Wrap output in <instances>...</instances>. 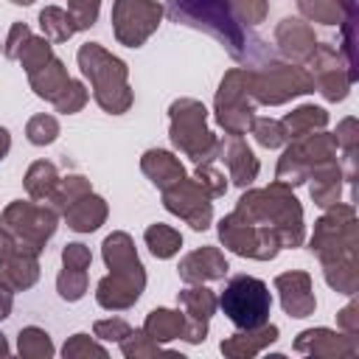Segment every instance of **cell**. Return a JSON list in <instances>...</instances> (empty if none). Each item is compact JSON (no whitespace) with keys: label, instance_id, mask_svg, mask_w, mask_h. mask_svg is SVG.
I'll return each instance as SVG.
<instances>
[{"label":"cell","instance_id":"6da1fadb","mask_svg":"<svg viewBox=\"0 0 359 359\" xmlns=\"http://www.w3.org/2000/svg\"><path fill=\"white\" fill-rule=\"evenodd\" d=\"M165 14L177 25H188L213 36L244 67H258L275 59L272 45L236 20L230 0H168Z\"/></svg>","mask_w":359,"mask_h":359},{"label":"cell","instance_id":"7a4b0ae2","mask_svg":"<svg viewBox=\"0 0 359 359\" xmlns=\"http://www.w3.org/2000/svg\"><path fill=\"white\" fill-rule=\"evenodd\" d=\"M356 208L348 202H337L325 208V213L314 222V233L309 250L317 255L323 266L325 283L353 297L359 292V236H356Z\"/></svg>","mask_w":359,"mask_h":359},{"label":"cell","instance_id":"3957f363","mask_svg":"<svg viewBox=\"0 0 359 359\" xmlns=\"http://www.w3.org/2000/svg\"><path fill=\"white\" fill-rule=\"evenodd\" d=\"M236 210L244 213L247 219L269 227L280 250L300 247L306 241V222H303V205L297 202L294 191L283 182H269L264 188H244V194L236 202Z\"/></svg>","mask_w":359,"mask_h":359},{"label":"cell","instance_id":"277c9868","mask_svg":"<svg viewBox=\"0 0 359 359\" xmlns=\"http://www.w3.org/2000/svg\"><path fill=\"white\" fill-rule=\"evenodd\" d=\"M76 59H79V67H81L84 79L93 87L95 104L109 115H123L135 101V93L129 87L126 62L118 59L115 53H109L98 42H84L79 48Z\"/></svg>","mask_w":359,"mask_h":359},{"label":"cell","instance_id":"5b68a950","mask_svg":"<svg viewBox=\"0 0 359 359\" xmlns=\"http://www.w3.org/2000/svg\"><path fill=\"white\" fill-rule=\"evenodd\" d=\"M168 137L194 163L216 160L219 137L208 129V109L196 98H177L168 107Z\"/></svg>","mask_w":359,"mask_h":359},{"label":"cell","instance_id":"8992f818","mask_svg":"<svg viewBox=\"0 0 359 359\" xmlns=\"http://www.w3.org/2000/svg\"><path fill=\"white\" fill-rule=\"evenodd\" d=\"M314 93V79L306 67L294 62H266L250 67V95L255 104L280 107L297 95Z\"/></svg>","mask_w":359,"mask_h":359},{"label":"cell","instance_id":"52a82bcc","mask_svg":"<svg viewBox=\"0 0 359 359\" xmlns=\"http://www.w3.org/2000/svg\"><path fill=\"white\" fill-rule=\"evenodd\" d=\"M216 123L230 137H244L255 121V101L250 95V67H230L213 98Z\"/></svg>","mask_w":359,"mask_h":359},{"label":"cell","instance_id":"ba28073f","mask_svg":"<svg viewBox=\"0 0 359 359\" xmlns=\"http://www.w3.org/2000/svg\"><path fill=\"white\" fill-rule=\"evenodd\" d=\"M219 309L227 314V320L236 328H258L269 323V309H272L269 286L252 275H233L219 294Z\"/></svg>","mask_w":359,"mask_h":359},{"label":"cell","instance_id":"9c48e42d","mask_svg":"<svg viewBox=\"0 0 359 359\" xmlns=\"http://www.w3.org/2000/svg\"><path fill=\"white\" fill-rule=\"evenodd\" d=\"M337 151H339V146H337L334 135L325 132V129L303 135V137H294L286 146V151L280 154V160H278L275 180L289 185V188H297V185H303L309 180L314 165L337 160Z\"/></svg>","mask_w":359,"mask_h":359},{"label":"cell","instance_id":"30bf717a","mask_svg":"<svg viewBox=\"0 0 359 359\" xmlns=\"http://www.w3.org/2000/svg\"><path fill=\"white\" fill-rule=\"evenodd\" d=\"M0 224L17 238L20 247L31 250V252H42L45 244L53 238L56 227H59V213L50 205H39V202H11L6 205Z\"/></svg>","mask_w":359,"mask_h":359},{"label":"cell","instance_id":"8fae6325","mask_svg":"<svg viewBox=\"0 0 359 359\" xmlns=\"http://www.w3.org/2000/svg\"><path fill=\"white\" fill-rule=\"evenodd\" d=\"M219 241L230 252H236L241 258H252V261H272L280 252L278 236L269 227L247 219L238 210L219 219Z\"/></svg>","mask_w":359,"mask_h":359},{"label":"cell","instance_id":"7c38bea8","mask_svg":"<svg viewBox=\"0 0 359 359\" xmlns=\"http://www.w3.org/2000/svg\"><path fill=\"white\" fill-rule=\"evenodd\" d=\"M165 8L157 0H115L112 3V34L126 48H140L163 22Z\"/></svg>","mask_w":359,"mask_h":359},{"label":"cell","instance_id":"4fadbf2b","mask_svg":"<svg viewBox=\"0 0 359 359\" xmlns=\"http://www.w3.org/2000/svg\"><path fill=\"white\" fill-rule=\"evenodd\" d=\"M309 65H311L309 73H311V79H314V87L320 90V95H323L325 101L337 104V101H345V98H348V93H351L356 76L351 73V67H348V62H345V56H342V50H339L337 45H331V42H317V48H314Z\"/></svg>","mask_w":359,"mask_h":359},{"label":"cell","instance_id":"5bb4252c","mask_svg":"<svg viewBox=\"0 0 359 359\" xmlns=\"http://www.w3.org/2000/svg\"><path fill=\"white\" fill-rule=\"evenodd\" d=\"M163 208L174 216H180L194 230H208L213 222V202L210 196L196 185L194 177H182L174 185L163 188Z\"/></svg>","mask_w":359,"mask_h":359},{"label":"cell","instance_id":"9a60e30c","mask_svg":"<svg viewBox=\"0 0 359 359\" xmlns=\"http://www.w3.org/2000/svg\"><path fill=\"white\" fill-rule=\"evenodd\" d=\"M146 289V269H109L95 286V300L107 311H126L132 309Z\"/></svg>","mask_w":359,"mask_h":359},{"label":"cell","instance_id":"2e32d148","mask_svg":"<svg viewBox=\"0 0 359 359\" xmlns=\"http://www.w3.org/2000/svg\"><path fill=\"white\" fill-rule=\"evenodd\" d=\"M177 303H180V309L185 314L182 339L191 342V345L205 342L210 317L219 309V297L213 294V289H208L205 283H188L182 292H177Z\"/></svg>","mask_w":359,"mask_h":359},{"label":"cell","instance_id":"e0dca14e","mask_svg":"<svg viewBox=\"0 0 359 359\" xmlns=\"http://www.w3.org/2000/svg\"><path fill=\"white\" fill-rule=\"evenodd\" d=\"M294 351L306 356H317V359H351L359 353V339L320 325V328L300 331L294 339Z\"/></svg>","mask_w":359,"mask_h":359},{"label":"cell","instance_id":"ac0fdd59","mask_svg":"<svg viewBox=\"0 0 359 359\" xmlns=\"http://www.w3.org/2000/svg\"><path fill=\"white\" fill-rule=\"evenodd\" d=\"M275 292L280 297V306L289 317L303 320L309 314H314L317 309V297H314V286H311V275L303 269H292V272H280L275 278Z\"/></svg>","mask_w":359,"mask_h":359},{"label":"cell","instance_id":"d6986e66","mask_svg":"<svg viewBox=\"0 0 359 359\" xmlns=\"http://www.w3.org/2000/svg\"><path fill=\"white\" fill-rule=\"evenodd\" d=\"M275 45L278 50L294 62V65H306L317 48V36H314V28L300 20V17H283L278 25H275Z\"/></svg>","mask_w":359,"mask_h":359},{"label":"cell","instance_id":"ffe728a7","mask_svg":"<svg viewBox=\"0 0 359 359\" xmlns=\"http://www.w3.org/2000/svg\"><path fill=\"white\" fill-rule=\"evenodd\" d=\"M216 157L227 165V174H230V182H233V185L250 188V185L258 180L261 163H258L255 151H252L241 137H230V135H227L224 140H219Z\"/></svg>","mask_w":359,"mask_h":359},{"label":"cell","instance_id":"44dd1931","mask_svg":"<svg viewBox=\"0 0 359 359\" xmlns=\"http://www.w3.org/2000/svg\"><path fill=\"white\" fill-rule=\"evenodd\" d=\"M230 264L224 258V252L219 247H199L194 252H188L177 272L182 283H208V280H224Z\"/></svg>","mask_w":359,"mask_h":359},{"label":"cell","instance_id":"7402d4cb","mask_svg":"<svg viewBox=\"0 0 359 359\" xmlns=\"http://www.w3.org/2000/svg\"><path fill=\"white\" fill-rule=\"evenodd\" d=\"M278 339V325L272 323H264L258 328H238L236 334L224 337L219 351L227 356V359H252L258 356L264 348H269L272 342Z\"/></svg>","mask_w":359,"mask_h":359},{"label":"cell","instance_id":"603a6c76","mask_svg":"<svg viewBox=\"0 0 359 359\" xmlns=\"http://www.w3.org/2000/svg\"><path fill=\"white\" fill-rule=\"evenodd\" d=\"M39 280V255L17 247L8 258L0 261V283L11 292H25Z\"/></svg>","mask_w":359,"mask_h":359},{"label":"cell","instance_id":"cb8c5ba5","mask_svg":"<svg viewBox=\"0 0 359 359\" xmlns=\"http://www.w3.org/2000/svg\"><path fill=\"white\" fill-rule=\"evenodd\" d=\"M306 182H311V185H309V194H311L314 205L325 210V208H331V205L339 202V196H342V182H345V171H342V165H339L337 160H328V163L314 165Z\"/></svg>","mask_w":359,"mask_h":359},{"label":"cell","instance_id":"d4e9b609","mask_svg":"<svg viewBox=\"0 0 359 359\" xmlns=\"http://www.w3.org/2000/svg\"><path fill=\"white\" fill-rule=\"evenodd\" d=\"M140 171L151 180V185L154 188H168V185H174L177 180H182V177H188L185 174V165L180 163V157L177 154H171V151H165V149H149V151H143V157H140Z\"/></svg>","mask_w":359,"mask_h":359},{"label":"cell","instance_id":"484cf974","mask_svg":"<svg viewBox=\"0 0 359 359\" xmlns=\"http://www.w3.org/2000/svg\"><path fill=\"white\" fill-rule=\"evenodd\" d=\"M107 213H109L107 199L90 191L76 205H70L62 216H65V222H67L70 230H76V233H93V230H98L107 222Z\"/></svg>","mask_w":359,"mask_h":359},{"label":"cell","instance_id":"4316f807","mask_svg":"<svg viewBox=\"0 0 359 359\" xmlns=\"http://www.w3.org/2000/svg\"><path fill=\"white\" fill-rule=\"evenodd\" d=\"M67 81H70V76H67V67H65V62L62 59H50V62H45L39 70H34V73H28V84H31V90H34V95L36 98H42V101H56V95L67 87Z\"/></svg>","mask_w":359,"mask_h":359},{"label":"cell","instance_id":"83f0119b","mask_svg":"<svg viewBox=\"0 0 359 359\" xmlns=\"http://www.w3.org/2000/svg\"><path fill=\"white\" fill-rule=\"evenodd\" d=\"M143 331L157 342L182 339L185 331V314L180 309H151L143 320Z\"/></svg>","mask_w":359,"mask_h":359},{"label":"cell","instance_id":"f1b7e54d","mask_svg":"<svg viewBox=\"0 0 359 359\" xmlns=\"http://www.w3.org/2000/svg\"><path fill=\"white\" fill-rule=\"evenodd\" d=\"M280 123H283L289 140H294V137H303V135L325 129L328 126V112L323 107H317V104H300L292 112H286V118Z\"/></svg>","mask_w":359,"mask_h":359},{"label":"cell","instance_id":"f546056e","mask_svg":"<svg viewBox=\"0 0 359 359\" xmlns=\"http://www.w3.org/2000/svg\"><path fill=\"white\" fill-rule=\"evenodd\" d=\"M297 8L309 22L339 25L356 8V0H297Z\"/></svg>","mask_w":359,"mask_h":359},{"label":"cell","instance_id":"4dcf8cb0","mask_svg":"<svg viewBox=\"0 0 359 359\" xmlns=\"http://www.w3.org/2000/svg\"><path fill=\"white\" fill-rule=\"evenodd\" d=\"M56 182H59V171L48 160L31 163L28 171H25V180H22V185H25V191H28V196L34 202H48L53 188H56Z\"/></svg>","mask_w":359,"mask_h":359},{"label":"cell","instance_id":"1f68e13d","mask_svg":"<svg viewBox=\"0 0 359 359\" xmlns=\"http://www.w3.org/2000/svg\"><path fill=\"white\" fill-rule=\"evenodd\" d=\"M90 191H93V185H90L87 177H81V174H67V177H59V182H56V188H53L48 205H50L56 213H65L70 205H76V202H79L81 196H87Z\"/></svg>","mask_w":359,"mask_h":359},{"label":"cell","instance_id":"d6a6232c","mask_svg":"<svg viewBox=\"0 0 359 359\" xmlns=\"http://www.w3.org/2000/svg\"><path fill=\"white\" fill-rule=\"evenodd\" d=\"M143 241H146V247L151 250V255L154 258H174L177 252H180V247H182V236H180V230H174L171 224H163V222H154V224H149L146 227V233H143Z\"/></svg>","mask_w":359,"mask_h":359},{"label":"cell","instance_id":"836d02e7","mask_svg":"<svg viewBox=\"0 0 359 359\" xmlns=\"http://www.w3.org/2000/svg\"><path fill=\"white\" fill-rule=\"evenodd\" d=\"M17 351L22 359H50L56 353L53 342H50V334L39 325H25L20 328V337H17Z\"/></svg>","mask_w":359,"mask_h":359},{"label":"cell","instance_id":"e575fe53","mask_svg":"<svg viewBox=\"0 0 359 359\" xmlns=\"http://www.w3.org/2000/svg\"><path fill=\"white\" fill-rule=\"evenodd\" d=\"M39 28H42V36L50 42H67L76 34V25L67 8H59V6H45L39 11Z\"/></svg>","mask_w":359,"mask_h":359},{"label":"cell","instance_id":"d590c367","mask_svg":"<svg viewBox=\"0 0 359 359\" xmlns=\"http://www.w3.org/2000/svg\"><path fill=\"white\" fill-rule=\"evenodd\" d=\"M121 353L126 359H151V356H160V353H168V351H163V342L151 339L143 328H132L121 339Z\"/></svg>","mask_w":359,"mask_h":359},{"label":"cell","instance_id":"8d00e7d4","mask_svg":"<svg viewBox=\"0 0 359 359\" xmlns=\"http://www.w3.org/2000/svg\"><path fill=\"white\" fill-rule=\"evenodd\" d=\"M53 59V48H50V39H45V36H28V42L22 45V50H20V56H17V62L22 65V70L25 73H34V70H39L45 62H50Z\"/></svg>","mask_w":359,"mask_h":359},{"label":"cell","instance_id":"74e56055","mask_svg":"<svg viewBox=\"0 0 359 359\" xmlns=\"http://www.w3.org/2000/svg\"><path fill=\"white\" fill-rule=\"evenodd\" d=\"M87 286H90V280H87V269L62 266V272H59V278H56V292H59L62 300H67V303L81 300V297L87 294Z\"/></svg>","mask_w":359,"mask_h":359},{"label":"cell","instance_id":"f35d334b","mask_svg":"<svg viewBox=\"0 0 359 359\" xmlns=\"http://www.w3.org/2000/svg\"><path fill=\"white\" fill-rule=\"evenodd\" d=\"M250 135H252L255 143L264 146V149H280V146L289 143V135H286L283 123L275 121V118H255Z\"/></svg>","mask_w":359,"mask_h":359},{"label":"cell","instance_id":"ab89813d","mask_svg":"<svg viewBox=\"0 0 359 359\" xmlns=\"http://www.w3.org/2000/svg\"><path fill=\"white\" fill-rule=\"evenodd\" d=\"M25 137H28V143H34V146H50V143L59 137V121H56L53 115H48V112H39V115L28 118V123H25Z\"/></svg>","mask_w":359,"mask_h":359},{"label":"cell","instance_id":"60d3db41","mask_svg":"<svg viewBox=\"0 0 359 359\" xmlns=\"http://www.w3.org/2000/svg\"><path fill=\"white\" fill-rule=\"evenodd\" d=\"M87 98H90L87 87H84L79 79H70V81H67V87L56 95L53 107H56V112H62V115H76V112H81V109H84Z\"/></svg>","mask_w":359,"mask_h":359},{"label":"cell","instance_id":"b9f144b4","mask_svg":"<svg viewBox=\"0 0 359 359\" xmlns=\"http://www.w3.org/2000/svg\"><path fill=\"white\" fill-rule=\"evenodd\" d=\"M194 180H196V185H199L210 199H219V196L227 194V180H224V174L216 171L210 163H196Z\"/></svg>","mask_w":359,"mask_h":359},{"label":"cell","instance_id":"7bdbcfd3","mask_svg":"<svg viewBox=\"0 0 359 359\" xmlns=\"http://www.w3.org/2000/svg\"><path fill=\"white\" fill-rule=\"evenodd\" d=\"M62 356L65 359H79V356H98V359H107V348L101 342H95L93 337L87 334H73L67 337V342L62 345Z\"/></svg>","mask_w":359,"mask_h":359},{"label":"cell","instance_id":"ee69618b","mask_svg":"<svg viewBox=\"0 0 359 359\" xmlns=\"http://www.w3.org/2000/svg\"><path fill=\"white\" fill-rule=\"evenodd\" d=\"M230 8L241 25H261L269 14V0H230Z\"/></svg>","mask_w":359,"mask_h":359},{"label":"cell","instance_id":"f6af8a7d","mask_svg":"<svg viewBox=\"0 0 359 359\" xmlns=\"http://www.w3.org/2000/svg\"><path fill=\"white\" fill-rule=\"evenodd\" d=\"M101 0H67V14L76 25V31H90L98 20Z\"/></svg>","mask_w":359,"mask_h":359},{"label":"cell","instance_id":"bcb514c9","mask_svg":"<svg viewBox=\"0 0 359 359\" xmlns=\"http://www.w3.org/2000/svg\"><path fill=\"white\" fill-rule=\"evenodd\" d=\"M129 331H132V325H129L126 320H121V317L95 320V325H93V334H95L98 339H107V342H121Z\"/></svg>","mask_w":359,"mask_h":359},{"label":"cell","instance_id":"7dc6e473","mask_svg":"<svg viewBox=\"0 0 359 359\" xmlns=\"http://www.w3.org/2000/svg\"><path fill=\"white\" fill-rule=\"evenodd\" d=\"M90 264H93V252H90L87 244H81V241H70V244H65V250H62V266L87 269Z\"/></svg>","mask_w":359,"mask_h":359},{"label":"cell","instance_id":"c3c4849f","mask_svg":"<svg viewBox=\"0 0 359 359\" xmlns=\"http://www.w3.org/2000/svg\"><path fill=\"white\" fill-rule=\"evenodd\" d=\"M28 36H31V28H28V22H14V25H11V31H8V36H6V45H3V53H6V59L17 62V56H20L22 45L28 42Z\"/></svg>","mask_w":359,"mask_h":359},{"label":"cell","instance_id":"681fc988","mask_svg":"<svg viewBox=\"0 0 359 359\" xmlns=\"http://www.w3.org/2000/svg\"><path fill=\"white\" fill-rule=\"evenodd\" d=\"M337 323H339V331H342V334L359 339V303L351 300L348 306H342V309L337 311Z\"/></svg>","mask_w":359,"mask_h":359},{"label":"cell","instance_id":"f907efd6","mask_svg":"<svg viewBox=\"0 0 359 359\" xmlns=\"http://www.w3.org/2000/svg\"><path fill=\"white\" fill-rule=\"evenodd\" d=\"M17 247H20V244H17V238H14V236L0 224V261H3V258H8Z\"/></svg>","mask_w":359,"mask_h":359},{"label":"cell","instance_id":"816d5d0a","mask_svg":"<svg viewBox=\"0 0 359 359\" xmlns=\"http://www.w3.org/2000/svg\"><path fill=\"white\" fill-rule=\"evenodd\" d=\"M11 309H14V292L0 283V323L11 314Z\"/></svg>","mask_w":359,"mask_h":359},{"label":"cell","instance_id":"f5cc1de1","mask_svg":"<svg viewBox=\"0 0 359 359\" xmlns=\"http://www.w3.org/2000/svg\"><path fill=\"white\" fill-rule=\"evenodd\" d=\"M8 149H11V135L6 126H0V160L8 154Z\"/></svg>","mask_w":359,"mask_h":359},{"label":"cell","instance_id":"db71d44e","mask_svg":"<svg viewBox=\"0 0 359 359\" xmlns=\"http://www.w3.org/2000/svg\"><path fill=\"white\" fill-rule=\"evenodd\" d=\"M8 351H11V348H8V342H6V337L0 334V356H8Z\"/></svg>","mask_w":359,"mask_h":359},{"label":"cell","instance_id":"11a10c76","mask_svg":"<svg viewBox=\"0 0 359 359\" xmlns=\"http://www.w3.org/2000/svg\"><path fill=\"white\" fill-rule=\"evenodd\" d=\"M11 3H14V6H31L34 0H11Z\"/></svg>","mask_w":359,"mask_h":359}]
</instances>
